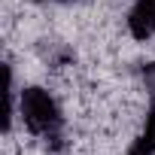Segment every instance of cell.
<instances>
[{"label": "cell", "mask_w": 155, "mask_h": 155, "mask_svg": "<svg viewBox=\"0 0 155 155\" xmlns=\"http://www.w3.org/2000/svg\"><path fill=\"white\" fill-rule=\"evenodd\" d=\"M146 88L155 94V64H152V67H146Z\"/></svg>", "instance_id": "277c9868"}, {"label": "cell", "mask_w": 155, "mask_h": 155, "mask_svg": "<svg viewBox=\"0 0 155 155\" xmlns=\"http://www.w3.org/2000/svg\"><path fill=\"white\" fill-rule=\"evenodd\" d=\"M18 116L25 122V128L31 134H40V137H58L61 131V110H58V101L46 91V88H25L21 97H18Z\"/></svg>", "instance_id": "6da1fadb"}, {"label": "cell", "mask_w": 155, "mask_h": 155, "mask_svg": "<svg viewBox=\"0 0 155 155\" xmlns=\"http://www.w3.org/2000/svg\"><path fill=\"white\" fill-rule=\"evenodd\" d=\"M128 31L134 40H149L155 34V0H134L128 12Z\"/></svg>", "instance_id": "7a4b0ae2"}, {"label": "cell", "mask_w": 155, "mask_h": 155, "mask_svg": "<svg viewBox=\"0 0 155 155\" xmlns=\"http://www.w3.org/2000/svg\"><path fill=\"white\" fill-rule=\"evenodd\" d=\"M128 155H155V107L149 110V116L143 122V131L131 143V152Z\"/></svg>", "instance_id": "3957f363"}]
</instances>
